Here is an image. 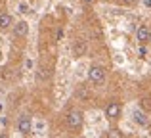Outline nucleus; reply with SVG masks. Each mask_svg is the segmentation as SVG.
Segmentation results:
<instances>
[{
	"label": "nucleus",
	"mask_w": 151,
	"mask_h": 138,
	"mask_svg": "<svg viewBox=\"0 0 151 138\" xmlns=\"http://www.w3.org/2000/svg\"><path fill=\"white\" fill-rule=\"evenodd\" d=\"M88 81L92 82L94 86H103V85H105V81H107V69L103 67V65H100V64L90 65V69H88Z\"/></svg>",
	"instance_id": "1"
},
{
	"label": "nucleus",
	"mask_w": 151,
	"mask_h": 138,
	"mask_svg": "<svg viewBox=\"0 0 151 138\" xmlns=\"http://www.w3.org/2000/svg\"><path fill=\"white\" fill-rule=\"evenodd\" d=\"M65 123L71 131H81L82 123H84V113L81 109H69L65 115Z\"/></svg>",
	"instance_id": "2"
},
{
	"label": "nucleus",
	"mask_w": 151,
	"mask_h": 138,
	"mask_svg": "<svg viewBox=\"0 0 151 138\" xmlns=\"http://www.w3.org/2000/svg\"><path fill=\"white\" fill-rule=\"evenodd\" d=\"M121 113H122V105H121V102H117V100H111L109 104L105 105V117L109 121H119L121 119Z\"/></svg>",
	"instance_id": "3"
},
{
	"label": "nucleus",
	"mask_w": 151,
	"mask_h": 138,
	"mask_svg": "<svg viewBox=\"0 0 151 138\" xmlns=\"http://www.w3.org/2000/svg\"><path fill=\"white\" fill-rule=\"evenodd\" d=\"M17 131L21 132V134H31V131H33V121H31V117L27 115V113H21V115L17 117Z\"/></svg>",
	"instance_id": "4"
},
{
	"label": "nucleus",
	"mask_w": 151,
	"mask_h": 138,
	"mask_svg": "<svg viewBox=\"0 0 151 138\" xmlns=\"http://www.w3.org/2000/svg\"><path fill=\"white\" fill-rule=\"evenodd\" d=\"M15 21H14V15L8 14V12H2L0 14V33H6V31L14 29Z\"/></svg>",
	"instance_id": "5"
},
{
	"label": "nucleus",
	"mask_w": 151,
	"mask_h": 138,
	"mask_svg": "<svg viewBox=\"0 0 151 138\" xmlns=\"http://www.w3.org/2000/svg\"><path fill=\"white\" fill-rule=\"evenodd\" d=\"M149 33H151V27L140 25V27L136 29V40L140 42L142 46H144V44H149Z\"/></svg>",
	"instance_id": "6"
},
{
	"label": "nucleus",
	"mask_w": 151,
	"mask_h": 138,
	"mask_svg": "<svg viewBox=\"0 0 151 138\" xmlns=\"http://www.w3.org/2000/svg\"><path fill=\"white\" fill-rule=\"evenodd\" d=\"M14 35L17 38H25L27 35H29V23L25 21V19H21V21H15L14 25Z\"/></svg>",
	"instance_id": "7"
},
{
	"label": "nucleus",
	"mask_w": 151,
	"mask_h": 138,
	"mask_svg": "<svg viewBox=\"0 0 151 138\" xmlns=\"http://www.w3.org/2000/svg\"><path fill=\"white\" fill-rule=\"evenodd\" d=\"M73 50H75V56L81 58V56H84V54H86V50H88V44H86L84 40H75Z\"/></svg>",
	"instance_id": "8"
},
{
	"label": "nucleus",
	"mask_w": 151,
	"mask_h": 138,
	"mask_svg": "<svg viewBox=\"0 0 151 138\" xmlns=\"http://www.w3.org/2000/svg\"><path fill=\"white\" fill-rule=\"evenodd\" d=\"M132 115H134V121H136L138 125H142V127H144V125H147V121H149V119H147V115H145L144 111H140V109H136V111H134Z\"/></svg>",
	"instance_id": "9"
},
{
	"label": "nucleus",
	"mask_w": 151,
	"mask_h": 138,
	"mask_svg": "<svg viewBox=\"0 0 151 138\" xmlns=\"http://www.w3.org/2000/svg\"><path fill=\"white\" fill-rule=\"evenodd\" d=\"M48 77H50V71L46 69V67H38L37 71V81H48Z\"/></svg>",
	"instance_id": "10"
},
{
	"label": "nucleus",
	"mask_w": 151,
	"mask_h": 138,
	"mask_svg": "<svg viewBox=\"0 0 151 138\" xmlns=\"http://www.w3.org/2000/svg\"><path fill=\"white\" fill-rule=\"evenodd\" d=\"M107 136L109 138H122V132L119 131V129H111V131L107 132Z\"/></svg>",
	"instance_id": "11"
},
{
	"label": "nucleus",
	"mask_w": 151,
	"mask_h": 138,
	"mask_svg": "<svg viewBox=\"0 0 151 138\" xmlns=\"http://www.w3.org/2000/svg\"><path fill=\"white\" fill-rule=\"evenodd\" d=\"M121 4H124V6H136L138 0H121Z\"/></svg>",
	"instance_id": "12"
},
{
	"label": "nucleus",
	"mask_w": 151,
	"mask_h": 138,
	"mask_svg": "<svg viewBox=\"0 0 151 138\" xmlns=\"http://www.w3.org/2000/svg\"><path fill=\"white\" fill-rule=\"evenodd\" d=\"M96 2H98V0H81V4H82V6H94Z\"/></svg>",
	"instance_id": "13"
},
{
	"label": "nucleus",
	"mask_w": 151,
	"mask_h": 138,
	"mask_svg": "<svg viewBox=\"0 0 151 138\" xmlns=\"http://www.w3.org/2000/svg\"><path fill=\"white\" fill-rule=\"evenodd\" d=\"M0 138H8V134H0Z\"/></svg>",
	"instance_id": "14"
},
{
	"label": "nucleus",
	"mask_w": 151,
	"mask_h": 138,
	"mask_svg": "<svg viewBox=\"0 0 151 138\" xmlns=\"http://www.w3.org/2000/svg\"><path fill=\"white\" fill-rule=\"evenodd\" d=\"M149 44H151V33H149Z\"/></svg>",
	"instance_id": "15"
}]
</instances>
